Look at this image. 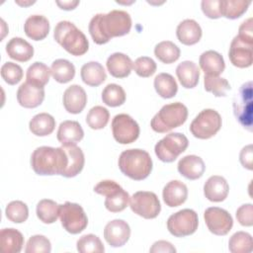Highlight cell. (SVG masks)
Returning <instances> with one entry per match:
<instances>
[{
	"label": "cell",
	"instance_id": "cell-1",
	"mask_svg": "<svg viewBox=\"0 0 253 253\" xmlns=\"http://www.w3.org/2000/svg\"><path fill=\"white\" fill-rule=\"evenodd\" d=\"M88 29L94 42L104 44L113 38L128 34L131 29V18L123 10H112L107 14L99 13L92 17Z\"/></svg>",
	"mask_w": 253,
	"mask_h": 253
},
{
	"label": "cell",
	"instance_id": "cell-2",
	"mask_svg": "<svg viewBox=\"0 0 253 253\" xmlns=\"http://www.w3.org/2000/svg\"><path fill=\"white\" fill-rule=\"evenodd\" d=\"M67 164V155L62 146H41L31 156L32 168L38 175H62Z\"/></svg>",
	"mask_w": 253,
	"mask_h": 253
},
{
	"label": "cell",
	"instance_id": "cell-3",
	"mask_svg": "<svg viewBox=\"0 0 253 253\" xmlns=\"http://www.w3.org/2000/svg\"><path fill=\"white\" fill-rule=\"evenodd\" d=\"M119 168L130 179L141 181L149 176L152 170V159L143 149H126L119 157Z\"/></svg>",
	"mask_w": 253,
	"mask_h": 253
},
{
	"label": "cell",
	"instance_id": "cell-4",
	"mask_svg": "<svg viewBox=\"0 0 253 253\" xmlns=\"http://www.w3.org/2000/svg\"><path fill=\"white\" fill-rule=\"evenodd\" d=\"M53 38L67 52L80 56L87 52L89 42L86 36L70 21H60L54 28Z\"/></svg>",
	"mask_w": 253,
	"mask_h": 253
},
{
	"label": "cell",
	"instance_id": "cell-5",
	"mask_svg": "<svg viewBox=\"0 0 253 253\" xmlns=\"http://www.w3.org/2000/svg\"><path fill=\"white\" fill-rule=\"evenodd\" d=\"M187 118V107L180 102H175L164 105L152 118L150 126L154 131L164 133L182 126L186 122Z\"/></svg>",
	"mask_w": 253,
	"mask_h": 253
},
{
	"label": "cell",
	"instance_id": "cell-6",
	"mask_svg": "<svg viewBox=\"0 0 253 253\" xmlns=\"http://www.w3.org/2000/svg\"><path fill=\"white\" fill-rule=\"evenodd\" d=\"M253 90L252 82H246L241 85L238 92L233 99V113L239 124L252 130V119H253Z\"/></svg>",
	"mask_w": 253,
	"mask_h": 253
},
{
	"label": "cell",
	"instance_id": "cell-7",
	"mask_svg": "<svg viewBox=\"0 0 253 253\" xmlns=\"http://www.w3.org/2000/svg\"><path fill=\"white\" fill-rule=\"evenodd\" d=\"M221 124V117L215 110L205 109L191 123L190 131L197 138L208 139L216 134Z\"/></svg>",
	"mask_w": 253,
	"mask_h": 253
},
{
	"label": "cell",
	"instance_id": "cell-8",
	"mask_svg": "<svg viewBox=\"0 0 253 253\" xmlns=\"http://www.w3.org/2000/svg\"><path fill=\"white\" fill-rule=\"evenodd\" d=\"M189 145V140L185 134L180 132H170L160 139L154 147V151L159 160L170 163L183 153Z\"/></svg>",
	"mask_w": 253,
	"mask_h": 253
},
{
	"label": "cell",
	"instance_id": "cell-9",
	"mask_svg": "<svg viewBox=\"0 0 253 253\" xmlns=\"http://www.w3.org/2000/svg\"><path fill=\"white\" fill-rule=\"evenodd\" d=\"M59 218L63 228L71 234L82 232L88 224V217L83 208L71 202L59 206Z\"/></svg>",
	"mask_w": 253,
	"mask_h": 253
},
{
	"label": "cell",
	"instance_id": "cell-10",
	"mask_svg": "<svg viewBox=\"0 0 253 253\" xmlns=\"http://www.w3.org/2000/svg\"><path fill=\"white\" fill-rule=\"evenodd\" d=\"M199 225L198 214L194 210L184 209L167 219V229L176 237H185L193 234Z\"/></svg>",
	"mask_w": 253,
	"mask_h": 253
},
{
	"label": "cell",
	"instance_id": "cell-11",
	"mask_svg": "<svg viewBox=\"0 0 253 253\" xmlns=\"http://www.w3.org/2000/svg\"><path fill=\"white\" fill-rule=\"evenodd\" d=\"M131 211L139 216L146 219L155 218L161 211V205L158 197L153 192L138 191L129 199Z\"/></svg>",
	"mask_w": 253,
	"mask_h": 253
},
{
	"label": "cell",
	"instance_id": "cell-12",
	"mask_svg": "<svg viewBox=\"0 0 253 253\" xmlns=\"http://www.w3.org/2000/svg\"><path fill=\"white\" fill-rule=\"evenodd\" d=\"M138 124L127 114L116 115L112 121V132L117 142L129 144L139 136Z\"/></svg>",
	"mask_w": 253,
	"mask_h": 253
},
{
	"label": "cell",
	"instance_id": "cell-13",
	"mask_svg": "<svg viewBox=\"0 0 253 253\" xmlns=\"http://www.w3.org/2000/svg\"><path fill=\"white\" fill-rule=\"evenodd\" d=\"M204 218L209 230L219 236L226 235L233 225V219L230 213L218 207L208 208L204 212Z\"/></svg>",
	"mask_w": 253,
	"mask_h": 253
},
{
	"label": "cell",
	"instance_id": "cell-14",
	"mask_svg": "<svg viewBox=\"0 0 253 253\" xmlns=\"http://www.w3.org/2000/svg\"><path fill=\"white\" fill-rule=\"evenodd\" d=\"M253 44L242 41L238 36L234 37L228 50L230 62L239 68H246L252 65Z\"/></svg>",
	"mask_w": 253,
	"mask_h": 253
},
{
	"label": "cell",
	"instance_id": "cell-15",
	"mask_svg": "<svg viewBox=\"0 0 253 253\" xmlns=\"http://www.w3.org/2000/svg\"><path fill=\"white\" fill-rule=\"evenodd\" d=\"M130 236V227L123 219H114L109 221L104 228L105 240L112 247H121L125 245Z\"/></svg>",
	"mask_w": 253,
	"mask_h": 253
},
{
	"label": "cell",
	"instance_id": "cell-16",
	"mask_svg": "<svg viewBox=\"0 0 253 253\" xmlns=\"http://www.w3.org/2000/svg\"><path fill=\"white\" fill-rule=\"evenodd\" d=\"M44 99L43 87H38L29 82H24L20 85L17 91L18 103L28 109L37 108L40 106Z\"/></svg>",
	"mask_w": 253,
	"mask_h": 253
},
{
	"label": "cell",
	"instance_id": "cell-17",
	"mask_svg": "<svg viewBox=\"0 0 253 253\" xmlns=\"http://www.w3.org/2000/svg\"><path fill=\"white\" fill-rule=\"evenodd\" d=\"M62 102L68 113L79 114L83 111L87 103L86 92L80 85L73 84L64 91Z\"/></svg>",
	"mask_w": 253,
	"mask_h": 253
},
{
	"label": "cell",
	"instance_id": "cell-18",
	"mask_svg": "<svg viewBox=\"0 0 253 253\" xmlns=\"http://www.w3.org/2000/svg\"><path fill=\"white\" fill-rule=\"evenodd\" d=\"M162 198L166 206L170 208L179 207L184 204L188 198V188L183 182L172 180L164 186Z\"/></svg>",
	"mask_w": 253,
	"mask_h": 253
},
{
	"label": "cell",
	"instance_id": "cell-19",
	"mask_svg": "<svg viewBox=\"0 0 253 253\" xmlns=\"http://www.w3.org/2000/svg\"><path fill=\"white\" fill-rule=\"evenodd\" d=\"M228 192L229 186L226 180L218 175L211 176L204 185V195L211 202L219 203L224 201Z\"/></svg>",
	"mask_w": 253,
	"mask_h": 253
},
{
	"label": "cell",
	"instance_id": "cell-20",
	"mask_svg": "<svg viewBox=\"0 0 253 253\" xmlns=\"http://www.w3.org/2000/svg\"><path fill=\"white\" fill-rule=\"evenodd\" d=\"M179 173L188 180H197L203 176L206 170L204 160L197 155H186L177 165Z\"/></svg>",
	"mask_w": 253,
	"mask_h": 253
},
{
	"label": "cell",
	"instance_id": "cell-21",
	"mask_svg": "<svg viewBox=\"0 0 253 253\" xmlns=\"http://www.w3.org/2000/svg\"><path fill=\"white\" fill-rule=\"evenodd\" d=\"M62 147L67 155L68 164L61 176L66 178L75 177L82 171L84 167V153L76 144H62Z\"/></svg>",
	"mask_w": 253,
	"mask_h": 253
},
{
	"label": "cell",
	"instance_id": "cell-22",
	"mask_svg": "<svg viewBox=\"0 0 253 253\" xmlns=\"http://www.w3.org/2000/svg\"><path fill=\"white\" fill-rule=\"evenodd\" d=\"M109 73L115 78H126L131 72L133 62L125 53L115 52L111 54L106 62Z\"/></svg>",
	"mask_w": 253,
	"mask_h": 253
},
{
	"label": "cell",
	"instance_id": "cell-23",
	"mask_svg": "<svg viewBox=\"0 0 253 253\" xmlns=\"http://www.w3.org/2000/svg\"><path fill=\"white\" fill-rule=\"evenodd\" d=\"M202 28L193 19L182 21L176 29V36L179 42L185 45H193L202 38Z\"/></svg>",
	"mask_w": 253,
	"mask_h": 253
},
{
	"label": "cell",
	"instance_id": "cell-24",
	"mask_svg": "<svg viewBox=\"0 0 253 253\" xmlns=\"http://www.w3.org/2000/svg\"><path fill=\"white\" fill-rule=\"evenodd\" d=\"M25 34L34 41H42L49 33V22L42 15H32L24 24Z\"/></svg>",
	"mask_w": 253,
	"mask_h": 253
},
{
	"label": "cell",
	"instance_id": "cell-25",
	"mask_svg": "<svg viewBox=\"0 0 253 253\" xmlns=\"http://www.w3.org/2000/svg\"><path fill=\"white\" fill-rule=\"evenodd\" d=\"M84 136V130L76 121H63L57 129L56 137L61 144H76Z\"/></svg>",
	"mask_w": 253,
	"mask_h": 253
},
{
	"label": "cell",
	"instance_id": "cell-26",
	"mask_svg": "<svg viewBox=\"0 0 253 253\" xmlns=\"http://www.w3.org/2000/svg\"><path fill=\"white\" fill-rule=\"evenodd\" d=\"M199 64L205 75L218 76L225 68L222 55L215 50H207L200 55Z\"/></svg>",
	"mask_w": 253,
	"mask_h": 253
},
{
	"label": "cell",
	"instance_id": "cell-27",
	"mask_svg": "<svg viewBox=\"0 0 253 253\" xmlns=\"http://www.w3.org/2000/svg\"><path fill=\"white\" fill-rule=\"evenodd\" d=\"M6 52L9 57L20 62L30 60L34 55V47L26 40L16 37L12 38L6 44Z\"/></svg>",
	"mask_w": 253,
	"mask_h": 253
},
{
	"label": "cell",
	"instance_id": "cell-28",
	"mask_svg": "<svg viewBox=\"0 0 253 253\" xmlns=\"http://www.w3.org/2000/svg\"><path fill=\"white\" fill-rule=\"evenodd\" d=\"M176 75L184 88L191 89L199 83L200 68L194 61L185 60L176 67Z\"/></svg>",
	"mask_w": 253,
	"mask_h": 253
},
{
	"label": "cell",
	"instance_id": "cell-29",
	"mask_svg": "<svg viewBox=\"0 0 253 253\" xmlns=\"http://www.w3.org/2000/svg\"><path fill=\"white\" fill-rule=\"evenodd\" d=\"M24 245L23 234L15 228H3L0 231V249L3 253H19Z\"/></svg>",
	"mask_w": 253,
	"mask_h": 253
},
{
	"label": "cell",
	"instance_id": "cell-30",
	"mask_svg": "<svg viewBox=\"0 0 253 253\" xmlns=\"http://www.w3.org/2000/svg\"><path fill=\"white\" fill-rule=\"evenodd\" d=\"M80 75L82 81L92 87L101 85L107 78L103 65L97 61H89L81 67Z\"/></svg>",
	"mask_w": 253,
	"mask_h": 253
},
{
	"label": "cell",
	"instance_id": "cell-31",
	"mask_svg": "<svg viewBox=\"0 0 253 253\" xmlns=\"http://www.w3.org/2000/svg\"><path fill=\"white\" fill-rule=\"evenodd\" d=\"M55 127L54 118L47 113H40L32 118L29 123V128L37 136H46L50 134Z\"/></svg>",
	"mask_w": 253,
	"mask_h": 253
},
{
	"label": "cell",
	"instance_id": "cell-32",
	"mask_svg": "<svg viewBox=\"0 0 253 253\" xmlns=\"http://www.w3.org/2000/svg\"><path fill=\"white\" fill-rule=\"evenodd\" d=\"M105 200V207L111 212H120L124 211L129 202V195L120 185L108 193Z\"/></svg>",
	"mask_w": 253,
	"mask_h": 253
},
{
	"label": "cell",
	"instance_id": "cell-33",
	"mask_svg": "<svg viewBox=\"0 0 253 253\" xmlns=\"http://www.w3.org/2000/svg\"><path fill=\"white\" fill-rule=\"evenodd\" d=\"M153 85L157 94L164 99H170L174 97L178 91V85L174 77L171 74L165 72L159 73L155 76Z\"/></svg>",
	"mask_w": 253,
	"mask_h": 253
},
{
	"label": "cell",
	"instance_id": "cell-34",
	"mask_svg": "<svg viewBox=\"0 0 253 253\" xmlns=\"http://www.w3.org/2000/svg\"><path fill=\"white\" fill-rule=\"evenodd\" d=\"M50 73L56 82L64 84L74 78L75 66L69 60L59 58L51 63Z\"/></svg>",
	"mask_w": 253,
	"mask_h": 253
},
{
	"label": "cell",
	"instance_id": "cell-35",
	"mask_svg": "<svg viewBox=\"0 0 253 253\" xmlns=\"http://www.w3.org/2000/svg\"><path fill=\"white\" fill-rule=\"evenodd\" d=\"M250 1L245 0H219V13L221 17L227 19H237L248 9Z\"/></svg>",
	"mask_w": 253,
	"mask_h": 253
},
{
	"label": "cell",
	"instance_id": "cell-36",
	"mask_svg": "<svg viewBox=\"0 0 253 253\" xmlns=\"http://www.w3.org/2000/svg\"><path fill=\"white\" fill-rule=\"evenodd\" d=\"M50 69L42 62L36 61L29 66L26 73L27 82L38 87H43L47 84L50 76Z\"/></svg>",
	"mask_w": 253,
	"mask_h": 253
},
{
	"label": "cell",
	"instance_id": "cell-37",
	"mask_svg": "<svg viewBox=\"0 0 253 253\" xmlns=\"http://www.w3.org/2000/svg\"><path fill=\"white\" fill-rule=\"evenodd\" d=\"M59 206L56 202L49 199L41 200L37 205V216L43 223H53L59 216Z\"/></svg>",
	"mask_w": 253,
	"mask_h": 253
},
{
	"label": "cell",
	"instance_id": "cell-38",
	"mask_svg": "<svg viewBox=\"0 0 253 253\" xmlns=\"http://www.w3.org/2000/svg\"><path fill=\"white\" fill-rule=\"evenodd\" d=\"M180 48L170 41L158 42L154 47L155 56L163 63L170 64L175 62L180 57Z\"/></svg>",
	"mask_w": 253,
	"mask_h": 253
},
{
	"label": "cell",
	"instance_id": "cell-39",
	"mask_svg": "<svg viewBox=\"0 0 253 253\" xmlns=\"http://www.w3.org/2000/svg\"><path fill=\"white\" fill-rule=\"evenodd\" d=\"M228 249L232 253H250L253 250L252 236L245 231H237L228 241Z\"/></svg>",
	"mask_w": 253,
	"mask_h": 253
},
{
	"label": "cell",
	"instance_id": "cell-40",
	"mask_svg": "<svg viewBox=\"0 0 253 253\" xmlns=\"http://www.w3.org/2000/svg\"><path fill=\"white\" fill-rule=\"evenodd\" d=\"M102 100L109 107H119L126 102V92L121 85L111 83L103 89Z\"/></svg>",
	"mask_w": 253,
	"mask_h": 253
},
{
	"label": "cell",
	"instance_id": "cell-41",
	"mask_svg": "<svg viewBox=\"0 0 253 253\" xmlns=\"http://www.w3.org/2000/svg\"><path fill=\"white\" fill-rule=\"evenodd\" d=\"M110 119L109 111L102 106H95L90 109L86 116L87 125L93 129L104 128Z\"/></svg>",
	"mask_w": 253,
	"mask_h": 253
},
{
	"label": "cell",
	"instance_id": "cell-42",
	"mask_svg": "<svg viewBox=\"0 0 253 253\" xmlns=\"http://www.w3.org/2000/svg\"><path fill=\"white\" fill-rule=\"evenodd\" d=\"M205 90L212 93L215 97H224L230 90V85L225 78L212 75H205Z\"/></svg>",
	"mask_w": 253,
	"mask_h": 253
},
{
	"label": "cell",
	"instance_id": "cell-43",
	"mask_svg": "<svg viewBox=\"0 0 253 253\" xmlns=\"http://www.w3.org/2000/svg\"><path fill=\"white\" fill-rule=\"evenodd\" d=\"M6 217L14 223H22L29 216L28 206L22 201H12L5 209Z\"/></svg>",
	"mask_w": 253,
	"mask_h": 253
},
{
	"label": "cell",
	"instance_id": "cell-44",
	"mask_svg": "<svg viewBox=\"0 0 253 253\" xmlns=\"http://www.w3.org/2000/svg\"><path fill=\"white\" fill-rule=\"evenodd\" d=\"M76 246L80 253H104L105 251L101 239L92 233L81 236L77 240Z\"/></svg>",
	"mask_w": 253,
	"mask_h": 253
},
{
	"label": "cell",
	"instance_id": "cell-45",
	"mask_svg": "<svg viewBox=\"0 0 253 253\" xmlns=\"http://www.w3.org/2000/svg\"><path fill=\"white\" fill-rule=\"evenodd\" d=\"M50 251V241L45 236L41 234L31 236L25 248L26 253H49Z\"/></svg>",
	"mask_w": 253,
	"mask_h": 253
},
{
	"label": "cell",
	"instance_id": "cell-46",
	"mask_svg": "<svg viewBox=\"0 0 253 253\" xmlns=\"http://www.w3.org/2000/svg\"><path fill=\"white\" fill-rule=\"evenodd\" d=\"M1 76L7 84L15 85L23 78V69L20 65L8 61L1 67Z\"/></svg>",
	"mask_w": 253,
	"mask_h": 253
},
{
	"label": "cell",
	"instance_id": "cell-47",
	"mask_svg": "<svg viewBox=\"0 0 253 253\" xmlns=\"http://www.w3.org/2000/svg\"><path fill=\"white\" fill-rule=\"evenodd\" d=\"M156 63L155 61L148 56H140L135 59L133 63V69L135 73L140 77H149L153 75L156 71Z\"/></svg>",
	"mask_w": 253,
	"mask_h": 253
},
{
	"label": "cell",
	"instance_id": "cell-48",
	"mask_svg": "<svg viewBox=\"0 0 253 253\" xmlns=\"http://www.w3.org/2000/svg\"><path fill=\"white\" fill-rule=\"evenodd\" d=\"M237 221L243 226H252L253 224V206L252 204H244L236 211Z\"/></svg>",
	"mask_w": 253,
	"mask_h": 253
},
{
	"label": "cell",
	"instance_id": "cell-49",
	"mask_svg": "<svg viewBox=\"0 0 253 253\" xmlns=\"http://www.w3.org/2000/svg\"><path fill=\"white\" fill-rule=\"evenodd\" d=\"M203 13L210 19L220 18L219 0H203L201 3Z\"/></svg>",
	"mask_w": 253,
	"mask_h": 253
},
{
	"label": "cell",
	"instance_id": "cell-50",
	"mask_svg": "<svg viewBox=\"0 0 253 253\" xmlns=\"http://www.w3.org/2000/svg\"><path fill=\"white\" fill-rule=\"evenodd\" d=\"M239 160L242 166L248 170L253 169V146L248 144L244 146L239 154Z\"/></svg>",
	"mask_w": 253,
	"mask_h": 253
},
{
	"label": "cell",
	"instance_id": "cell-51",
	"mask_svg": "<svg viewBox=\"0 0 253 253\" xmlns=\"http://www.w3.org/2000/svg\"><path fill=\"white\" fill-rule=\"evenodd\" d=\"M238 37L248 42V43H251L253 44V37H252V18H249L247 20H245L239 27V30H238Z\"/></svg>",
	"mask_w": 253,
	"mask_h": 253
},
{
	"label": "cell",
	"instance_id": "cell-52",
	"mask_svg": "<svg viewBox=\"0 0 253 253\" xmlns=\"http://www.w3.org/2000/svg\"><path fill=\"white\" fill-rule=\"evenodd\" d=\"M151 253H175L176 248L168 241L165 240H158L153 243L151 248L149 249Z\"/></svg>",
	"mask_w": 253,
	"mask_h": 253
},
{
	"label": "cell",
	"instance_id": "cell-53",
	"mask_svg": "<svg viewBox=\"0 0 253 253\" xmlns=\"http://www.w3.org/2000/svg\"><path fill=\"white\" fill-rule=\"evenodd\" d=\"M60 9L62 10H66V11H69V10H73L76 8V6L79 4V1H74V0H68V1H56L55 2Z\"/></svg>",
	"mask_w": 253,
	"mask_h": 253
},
{
	"label": "cell",
	"instance_id": "cell-54",
	"mask_svg": "<svg viewBox=\"0 0 253 253\" xmlns=\"http://www.w3.org/2000/svg\"><path fill=\"white\" fill-rule=\"evenodd\" d=\"M16 3H18V4L21 5V6H28V5L34 4L35 1H33V2H31V1H29V2H20V1H16Z\"/></svg>",
	"mask_w": 253,
	"mask_h": 253
}]
</instances>
